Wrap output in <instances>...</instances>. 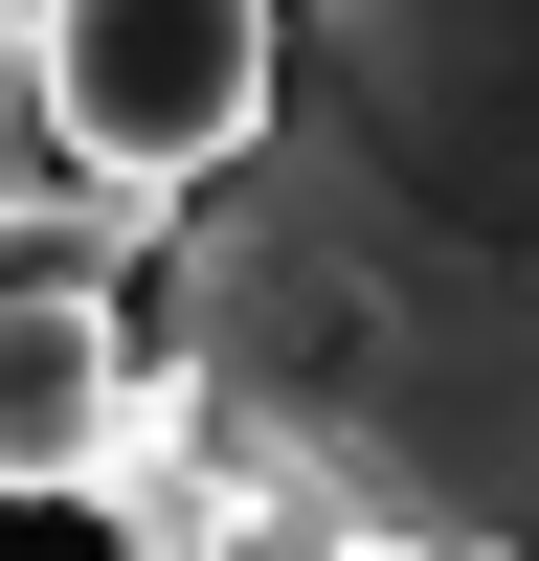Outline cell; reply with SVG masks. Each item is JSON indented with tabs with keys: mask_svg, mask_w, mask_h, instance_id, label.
Masks as SVG:
<instances>
[{
	"mask_svg": "<svg viewBox=\"0 0 539 561\" xmlns=\"http://www.w3.org/2000/svg\"><path fill=\"white\" fill-rule=\"evenodd\" d=\"M45 135V0H0V158Z\"/></svg>",
	"mask_w": 539,
	"mask_h": 561,
	"instance_id": "cell-5",
	"label": "cell"
},
{
	"mask_svg": "<svg viewBox=\"0 0 539 561\" xmlns=\"http://www.w3.org/2000/svg\"><path fill=\"white\" fill-rule=\"evenodd\" d=\"M293 90V0H45V158L203 203Z\"/></svg>",
	"mask_w": 539,
	"mask_h": 561,
	"instance_id": "cell-2",
	"label": "cell"
},
{
	"mask_svg": "<svg viewBox=\"0 0 539 561\" xmlns=\"http://www.w3.org/2000/svg\"><path fill=\"white\" fill-rule=\"evenodd\" d=\"M158 359L359 539H539V0H314L270 135L180 203Z\"/></svg>",
	"mask_w": 539,
	"mask_h": 561,
	"instance_id": "cell-1",
	"label": "cell"
},
{
	"mask_svg": "<svg viewBox=\"0 0 539 561\" xmlns=\"http://www.w3.org/2000/svg\"><path fill=\"white\" fill-rule=\"evenodd\" d=\"M135 359H158L135 293H0V494H90L113 472Z\"/></svg>",
	"mask_w": 539,
	"mask_h": 561,
	"instance_id": "cell-3",
	"label": "cell"
},
{
	"mask_svg": "<svg viewBox=\"0 0 539 561\" xmlns=\"http://www.w3.org/2000/svg\"><path fill=\"white\" fill-rule=\"evenodd\" d=\"M180 203L158 180H0V293H158Z\"/></svg>",
	"mask_w": 539,
	"mask_h": 561,
	"instance_id": "cell-4",
	"label": "cell"
}]
</instances>
